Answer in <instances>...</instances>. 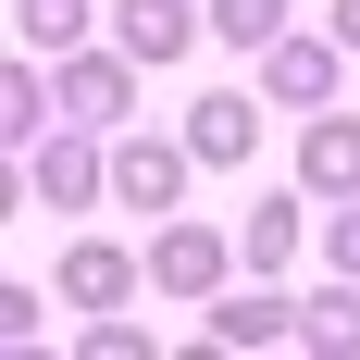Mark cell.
Returning <instances> with one entry per match:
<instances>
[{
  "label": "cell",
  "instance_id": "cell-1",
  "mask_svg": "<svg viewBox=\"0 0 360 360\" xmlns=\"http://www.w3.org/2000/svg\"><path fill=\"white\" fill-rule=\"evenodd\" d=\"M13 174H25L37 212H100V199H112V137H100V124H50Z\"/></svg>",
  "mask_w": 360,
  "mask_h": 360
},
{
  "label": "cell",
  "instance_id": "cell-2",
  "mask_svg": "<svg viewBox=\"0 0 360 360\" xmlns=\"http://www.w3.org/2000/svg\"><path fill=\"white\" fill-rule=\"evenodd\" d=\"M236 261H249V249H236L224 224L174 212L162 236H149V286H162V298H224V286H236Z\"/></svg>",
  "mask_w": 360,
  "mask_h": 360
},
{
  "label": "cell",
  "instance_id": "cell-3",
  "mask_svg": "<svg viewBox=\"0 0 360 360\" xmlns=\"http://www.w3.org/2000/svg\"><path fill=\"white\" fill-rule=\"evenodd\" d=\"M50 75H63V124H100V137H112V124L137 112V75H149V63L112 37V50H63Z\"/></svg>",
  "mask_w": 360,
  "mask_h": 360
},
{
  "label": "cell",
  "instance_id": "cell-4",
  "mask_svg": "<svg viewBox=\"0 0 360 360\" xmlns=\"http://www.w3.org/2000/svg\"><path fill=\"white\" fill-rule=\"evenodd\" d=\"M186 174H199L186 137H124V124H112V199H124V212H174Z\"/></svg>",
  "mask_w": 360,
  "mask_h": 360
},
{
  "label": "cell",
  "instance_id": "cell-5",
  "mask_svg": "<svg viewBox=\"0 0 360 360\" xmlns=\"http://www.w3.org/2000/svg\"><path fill=\"white\" fill-rule=\"evenodd\" d=\"M335 75H348L335 25L323 37H274V50H261V100H274V112H335Z\"/></svg>",
  "mask_w": 360,
  "mask_h": 360
},
{
  "label": "cell",
  "instance_id": "cell-6",
  "mask_svg": "<svg viewBox=\"0 0 360 360\" xmlns=\"http://www.w3.org/2000/svg\"><path fill=\"white\" fill-rule=\"evenodd\" d=\"M112 37H124L149 75H174L186 50L212 37V0H112Z\"/></svg>",
  "mask_w": 360,
  "mask_h": 360
},
{
  "label": "cell",
  "instance_id": "cell-7",
  "mask_svg": "<svg viewBox=\"0 0 360 360\" xmlns=\"http://www.w3.org/2000/svg\"><path fill=\"white\" fill-rule=\"evenodd\" d=\"M186 149H199V174H236L261 149V100L249 87H199V100H186Z\"/></svg>",
  "mask_w": 360,
  "mask_h": 360
},
{
  "label": "cell",
  "instance_id": "cell-8",
  "mask_svg": "<svg viewBox=\"0 0 360 360\" xmlns=\"http://www.w3.org/2000/svg\"><path fill=\"white\" fill-rule=\"evenodd\" d=\"M50 286H63V311H124V298L149 286V261H137V249H112V236H75Z\"/></svg>",
  "mask_w": 360,
  "mask_h": 360
},
{
  "label": "cell",
  "instance_id": "cell-9",
  "mask_svg": "<svg viewBox=\"0 0 360 360\" xmlns=\"http://www.w3.org/2000/svg\"><path fill=\"white\" fill-rule=\"evenodd\" d=\"M212 348H298V298H274V274H236L212 298Z\"/></svg>",
  "mask_w": 360,
  "mask_h": 360
},
{
  "label": "cell",
  "instance_id": "cell-10",
  "mask_svg": "<svg viewBox=\"0 0 360 360\" xmlns=\"http://www.w3.org/2000/svg\"><path fill=\"white\" fill-rule=\"evenodd\" d=\"M298 186L311 199H360V112H311L298 124Z\"/></svg>",
  "mask_w": 360,
  "mask_h": 360
},
{
  "label": "cell",
  "instance_id": "cell-11",
  "mask_svg": "<svg viewBox=\"0 0 360 360\" xmlns=\"http://www.w3.org/2000/svg\"><path fill=\"white\" fill-rule=\"evenodd\" d=\"M50 124H63V75H37V50H13V75H0V137H13V162H25Z\"/></svg>",
  "mask_w": 360,
  "mask_h": 360
},
{
  "label": "cell",
  "instance_id": "cell-12",
  "mask_svg": "<svg viewBox=\"0 0 360 360\" xmlns=\"http://www.w3.org/2000/svg\"><path fill=\"white\" fill-rule=\"evenodd\" d=\"M298 348L360 360V274H335V286H311V298H298Z\"/></svg>",
  "mask_w": 360,
  "mask_h": 360
},
{
  "label": "cell",
  "instance_id": "cell-13",
  "mask_svg": "<svg viewBox=\"0 0 360 360\" xmlns=\"http://www.w3.org/2000/svg\"><path fill=\"white\" fill-rule=\"evenodd\" d=\"M298 236H311V186H298V199H249V236H236V249H249V274H286Z\"/></svg>",
  "mask_w": 360,
  "mask_h": 360
},
{
  "label": "cell",
  "instance_id": "cell-14",
  "mask_svg": "<svg viewBox=\"0 0 360 360\" xmlns=\"http://www.w3.org/2000/svg\"><path fill=\"white\" fill-rule=\"evenodd\" d=\"M87 25H100L87 0H13V37H25V50H50V63H63V50H87Z\"/></svg>",
  "mask_w": 360,
  "mask_h": 360
},
{
  "label": "cell",
  "instance_id": "cell-15",
  "mask_svg": "<svg viewBox=\"0 0 360 360\" xmlns=\"http://www.w3.org/2000/svg\"><path fill=\"white\" fill-rule=\"evenodd\" d=\"M212 37H224V50H249V63H261V50L286 37V0H212Z\"/></svg>",
  "mask_w": 360,
  "mask_h": 360
},
{
  "label": "cell",
  "instance_id": "cell-16",
  "mask_svg": "<svg viewBox=\"0 0 360 360\" xmlns=\"http://www.w3.org/2000/svg\"><path fill=\"white\" fill-rule=\"evenodd\" d=\"M87 360H149V323H124V311H87V335H75Z\"/></svg>",
  "mask_w": 360,
  "mask_h": 360
},
{
  "label": "cell",
  "instance_id": "cell-17",
  "mask_svg": "<svg viewBox=\"0 0 360 360\" xmlns=\"http://www.w3.org/2000/svg\"><path fill=\"white\" fill-rule=\"evenodd\" d=\"M323 261H335V274H360V199H335V224H323Z\"/></svg>",
  "mask_w": 360,
  "mask_h": 360
},
{
  "label": "cell",
  "instance_id": "cell-18",
  "mask_svg": "<svg viewBox=\"0 0 360 360\" xmlns=\"http://www.w3.org/2000/svg\"><path fill=\"white\" fill-rule=\"evenodd\" d=\"M323 25H335V50H360V0H323Z\"/></svg>",
  "mask_w": 360,
  "mask_h": 360
}]
</instances>
